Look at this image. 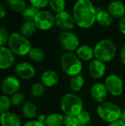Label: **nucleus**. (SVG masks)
<instances>
[{
	"mask_svg": "<svg viewBox=\"0 0 125 126\" xmlns=\"http://www.w3.org/2000/svg\"><path fill=\"white\" fill-rule=\"evenodd\" d=\"M60 64L63 72L71 77L80 75L83 69L81 60L77 55L71 52H67L62 55Z\"/></svg>",
	"mask_w": 125,
	"mask_h": 126,
	"instance_id": "39448f33",
	"label": "nucleus"
},
{
	"mask_svg": "<svg viewBox=\"0 0 125 126\" xmlns=\"http://www.w3.org/2000/svg\"><path fill=\"white\" fill-rule=\"evenodd\" d=\"M33 22L38 29L48 30L55 24V16L49 10H42L38 13Z\"/></svg>",
	"mask_w": 125,
	"mask_h": 126,
	"instance_id": "0eeeda50",
	"label": "nucleus"
},
{
	"mask_svg": "<svg viewBox=\"0 0 125 126\" xmlns=\"http://www.w3.org/2000/svg\"><path fill=\"white\" fill-rule=\"evenodd\" d=\"M116 53L115 44L108 39L99 41L94 49V54L97 60L103 63L109 62L113 59Z\"/></svg>",
	"mask_w": 125,
	"mask_h": 126,
	"instance_id": "20e7f679",
	"label": "nucleus"
},
{
	"mask_svg": "<svg viewBox=\"0 0 125 126\" xmlns=\"http://www.w3.org/2000/svg\"><path fill=\"white\" fill-rule=\"evenodd\" d=\"M29 58L35 62H40L44 58L43 51L38 47H32L28 54Z\"/></svg>",
	"mask_w": 125,
	"mask_h": 126,
	"instance_id": "bb28decb",
	"label": "nucleus"
},
{
	"mask_svg": "<svg viewBox=\"0 0 125 126\" xmlns=\"http://www.w3.org/2000/svg\"><path fill=\"white\" fill-rule=\"evenodd\" d=\"M108 12L113 18H123L125 16V4L119 1H115L108 5Z\"/></svg>",
	"mask_w": 125,
	"mask_h": 126,
	"instance_id": "f3484780",
	"label": "nucleus"
},
{
	"mask_svg": "<svg viewBox=\"0 0 125 126\" xmlns=\"http://www.w3.org/2000/svg\"><path fill=\"white\" fill-rule=\"evenodd\" d=\"M55 24L64 31H68L74 27L75 21L73 16L64 10L55 15Z\"/></svg>",
	"mask_w": 125,
	"mask_h": 126,
	"instance_id": "9d476101",
	"label": "nucleus"
},
{
	"mask_svg": "<svg viewBox=\"0 0 125 126\" xmlns=\"http://www.w3.org/2000/svg\"><path fill=\"white\" fill-rule=\"evenodd\" d=\"M1 126H21L20 117L13 112L7 111L0 115Z\"/></svg>",
	"mask_w": 125,
	"mask_h": 126,
	"instance_id": "dca6fc26",
	"label": "nucleus"
},
{
	"mask_svg": "<svg viewBox=\"0 0 125 126\" xmlns=\"http://www.w3.org/2000/svg\"><path fill=\"white\" fill-rule=\"evenodd\" d=\"M121 111L122 110L116 104L111 102H104L97 107L99 117L110 123L120 120Z\"/></svg>",
	"mask_w": 125,
	"mask_h": 126,
	"instance_id": "423d86ee",
	"label": "nucleus"
},
{
	"mask_svg": "<svg viewBox=\"0 0 125 126\" xmlns=\"http://www.w3.org/2000/svg\"><path fill=\"white\" fill-rule=\"evenodd\" d=\"M108 126H125V123H123L122 120H116L115 122H113V123H110Z\"/></svg>",
	"mask_w": 125,
	"mask_h": 126,
	"instance_id": "4c0bfd02",
	"label": "nucleus"
},
{
	"mask_svg": "<svg viewBox=\"0 0 125 126\" xmlns=\"http://www.w3.org/2000/svg\"><path fill=\"white\" fill-rule=\"evenodd\" d=\"M108 95V90L105 86L101 83H95L91 89V98L97 103H102L105 100Z\"/></svg>",
	"mask_w": 125,
	"mask_h": 126,
	"instance_id": "4468645a",
	"label": "nucleus"
},
{
	"mask_svg": "<svg viewBox=\"0 0 125 126\" xmlns=\"http://www.w3.org/2000/svg\"><path fill=\"white\" fill-rule=\"evenodd\" d=\"M63 126H79V123L76 117L66 115L64 117Z\"/></svg>",
	"mask_w": 125,
	"mask_h": 126,
	"instance_id": "72a5a7b5",
	"label": "nucleus"
},
{
	"mask_svg": "<svg viewBox=\"0 0 125 126\" xmlns=\"http://www.w3.org/2000/svg\"><path fill=\"white\" fill-rule=\"evenodd\" d=\"M5 15H6V9L1 4H0V19L3 18L5 16Z\"/></svg>",
	"mask_w": 125,
	"mask_h": 126,
	"instance_id": "58836bf2",
	"label": "nucleus"
},
{
	"mask_svg": "<svg viewBox=\"0 0 125 126\" xmlns=\"http://www.w3.org/2000/svg\"><path fill=\"white\" fill-rule=\"evenodd\" d=\"M8 45L13 53L18 56H24L29 54L32 48L27 38L18 32H13L10 35Z\"/></svg>",
	"mask_w": 125,
	"mask_h": 126,
	"instance_id": "f03ea898",
	"label": "nucleus"
},
{
	"mask_svg": "<svg viewBox=\"0 0 125 126\" xmlns=\"http://www.w3.org/2000/svg\"><path fill=\"white\" fill-rule=\"evenodd\" d=\"M36 26L33 21H25L21 27V34L27 38L33 35L36 31Z\"/></svg>",
	"mask_w": 125,
	"mask_h": 126,
	"instance_id": "5701e85b",
	"label": "nucleus"
},
{
	"mask_svg": "<svg viewBox=\"0 0 125 126\" xmlns=\"http://www.w3.org/2000/svg\"><path fill=\"white\" fill-rule=\"evenodd\" d=\"M70 87L74 92H79L82 89L84 85V78L82 75H78L73 76L70 79Z\"/></svg>",
	"mask_w": 125,
	"mask_h": 126,
	"instance_id": "393cba45",
	"label": "nucleus"
},
{
	"mask_svg": "<svg viewBox=\"0 0 125 126\" xmlns=\"http://www.w3.org/2000/svg\"><path fill=\"white\" fill-rule=\"evenodd\" d=\"M46 117L45 115H43V114H41V115H40V116L38 117V121H39V122H40V123H41L45 124V123H46Z\"/></svg>",
	"mask_w": 125,
	"mask_h": 126,
	"instance_id": "a19ab883",
	"label": "nucleus"
},
{
	"mask_svg": "<svg viewBox=\"0 0 125 126\" xmlns=\"http://www.w3.org/2000/svg\"><path fill=\"white\" fill-rule=\"evenodd\" d=\"M119 28L121 32L125 35V16L122 18L119 21Z\"/></svg>",
	"mask_w": 125,
	"mask_h": 126,
	"instance_id": "e433bc0d",
	"label": "nucleus"
},
{
	"mask_svg": "<svg viewBox=\"0 0 125 126\" xmlns=\"http://www.w3.org/2000/svg\"><path fill=\"white\" fill-rule=\"evenodd\" d=\"M44 92L45 86L41 83H35L31 87V94L33 97H41L43 94Z\"/></svg>",
	"mask_w": 125,
	"mask_h": 126,
	"instance_id": "7c9ffc66",
	"label": "nucleus"
},
{
	"mask_svg": "<svg viewBox=\"0 0 125 126\" xmlns=\"http://www.w3.org/2000/svg\"><path fill=\"white\" fill-rule=\"evenodd\" d=\"M11 106L10 99L6 95H0V115L9 111Z\"/></svg>",
	"mask_w": 125,
	"mask_h": 126,
	"instance_id": "cd10ccee",
	"label": "nucleus"
},
{
	"mask_svg": "<svg viewBox=\"0 0 125 126\" xmlns=\"http://www.w3.org/2000/svg\"><path fill=\"white\" fill-rule=\"evenodd\" d=\"M73 17L79 27L89 28L94 25L97 19V9L89 0H79L73 7Z\"/></svg>",
	"mask_w": 125,
	"mask_h": 126,
	"instance_id": "f257e3e1",
	"label": "nucleus"
},
{
	"mask_svg": "<svg viewBox=\"0 0 125 126\" xmlns=\"http://www.w3.org/2000/svg\"><path fill=\"white\" fill-rule=\"evenodd\" d=\"M24 126H46V125L40 123L38 120H30L27 122Z\"/></svg>",
	"mask_w": 125,
	"mask_h": 126,
	"instance_id": "c9c22d12",
	"label": "nucleus"
},
{
	"mask_svg": "<svg viewBox=\"0 0 125 126\" xmlns=\"http://www.w3.org/2000/svg\"><path fill=\"white\" fill-rule=\"evenodd\" d=\"M120 58L122 61V63L125 65V45L122 48L121 52H120Z\"/></svg>",
	"mask_w": 125,
	"mask_h": 126,
	"instance_id": "ea45409f",
	"label": "nucleus"
},
{
	"mask_svg": "<svg viewBox=\"0 0 125 126\" xmlns=\"http://www.w3.org/2000/svg\"><path fill=\"white\" fill-rule=\"evenodd\" d=\"M30 4L32 6L39 10L41 8H44L48 4H49V1L48 0H31Z\"/></svg>",
	"mask_w": 125,
	"mask_h": 126,
	"instance_id": "f704fd0d",
	"label": "nucleus"
},
{
	"mask_svg": "<svg viewBox=\"0 0 125 126\" xmlns=\"http://www.w3.org/2000/svg\"><path fill=\"white\" fill-rule=\"evenodd\" d=\"M120 120H122L123 123H125V109L122 110L121 111V115H120Z\"/></svg>",
	"mask_w": 125,
	"mask_h": 126,
	"instance_id": "79ce46f5",
	"label": "nucleus"
},
{
	"mask_svg": "<svg viewBox=\"0 0 125 126\" xmlns=\"http://www.w3.org/2000/svg\"><path fill=\"white\" fill-rule=\"evenodd\" d=\"M79 126H87L91 120V116L89 113L85 110H83L77 117Z\"/></svg>",
	"mask_w": 125,
	"mask_h": 126,
	"instance_id": "c85d7f7f",
	"label": "nucleus"
},
{
	"mask_svg": "<svg viewBox=\"0 0 125 126\" xmlns=\"http://www.w3.org/2000/svg\"><path fill=\"white\" fill-rule=\"evenodd\" d=\"M64 117L60 114H52L46 117V126H61L63 124Z\"/></svg>",
	"mask_w": 125,
	"mask_h": 126,
	"instance_id": "412c9836",
	"label": "nucleus"
},
{
	"mask_svg": "<svg viewBox=\"0 0 125 126\" xmlns=\"http://www.w3.org/2000/svg\"><path fill=\"white\" fill-rule=\"evenodd\" d=\"M105 86L108 92L114 97L120 96L124 89L122 80L116 75H108L105 82Z\"/></svg>",
	"mask_w": 125,
	"mask_h": 126,
	"instance_id": "1a4fd4ad",
	"label": "nucleus"
},
{
	"mask_svg": "<svg viewBox=\"0 0 125 126\" xmlns=\"http://www.w3.org/2000/svg\"><path fill=\"white\" fill-rule=\"evenodd\" d=\"M1 91L4 94L13 95L18 92L20 89V82L15 77L8 76L6 77L1 85Z\"/></svg>",
	"mask_w": 125,
	"mask_h": 126,
	"instance_id": "9b49d317",
	"label": "nucleus"
},
{
	"mask_svg": "<svg viewBox=\"0 0 125 126\" xmlns=\"http://www.w3.org/2000/svg\"><path fill=\"white\" fill-rule=\"evenodd\" d=\"M59 41L63 49L69 52L77 49L79 46L78 38L70 31H62L59 35Z\"/></svg>",
	"mask_w": 125,
	"mask_h": 126,
	"instance_id": "6e6552de",
	"label": "nucleus"
},
{
	"mask_svg": "<svg viewBox=\"0 0 125 126\" xmlns=\"http://www.w3.org/2000/svg\"><path fill=\"white\" fill-rule=\"evenodd\" d=\"M22 112L25 117L32 119L35 117L37 113V108L35 105L31 102H27L24 104L22 108Z\"/></svg>",
	"mask_w": 125,
	"mask_h": 126,
	"instance_id": "b1692460",
	"label": "nucleus"
},
{
	"mask_svg": "<svg viewBox=\"0 0 125 126\" xmlns=\"http://www.w3.org/2000/svg\"><path fill=\"white\" fill-rule=\"evenodd\" d=\"M25 100V96L22 93H15V94L12 95V97L10 99L11 105L14 106H19L24 103Z\"/></svg>",
	"mask_w": 125,
	"mask_h": 126,
	"instance_id": "2f4dec72",
	"label": "nucleus"
},
{
	"mask_svg": "<svg viewBox=\"0 0 125 126\" xmlns=\"http://www.w3.org/2000/svg\"><path fill=\"white\" fill-rule=\"evenodd\" d=\"M96 21L102 27H109L113 22V17L110 14L109 12L99 8L97 10Z\"/></svg>",
	"mask_w": 125,
	"mask_h": 126,
	"instance_id": "a211bd4d",
	"label": "nucleus"
},
{
	"mask_svg": "<svg viewBox=\"0 0 125 126\" xmlns=\"http://www.w3.org/2000/svg\"><path fill=\"white\" fill-rule=\"evenodd\" d=\"M15 72L18 77L23 80H29L35 75V68L29 63H20L15 68Z\"/></svg>",
	"mask_w": 125,
	"mask_h": 126,
	"instance_id": "f8f14e48",
	"label": "nucleus"
},
{
	"mask_svg": "<svg viewBox=\"0 0 125 126\" xmlns=\"http://www.w3.org/2000/svg\"><path fill=\"white\" fill-rule=\"evenodd\" d=\"M77 56L84 61H88L94 56V49H92L89 46L83 45L77 48Z\"/></svg>",
	"mask_w": 125,
	"mask_h": 126,
	"instance_id": "aec40b11",
	"label": "nucleus"
},
{
	"mask_svg": "<svg viewBox=\"0 0 125 126\" xmlns=\"http://www.w3.org/2000/svg\"><path fill=\"white\" fill-rule=\"evenodd\" d=\"M42 83L48 87L55 86L59 81L58 75L52 70H47L44 72L41 75Z\"/></svg>",
	"mask_w": 125,
	"mask_h": 126,
	"instance_id": "6ab92c4d",
	"label": "nucleus"
},
{
	"mask_svg": "<svg viewBox=\"0 0 125 126\" xmlns=\"http://www.w3.org/2000/svg\"></svg>",
	"mask_w": 125,
	"mask_h": 126,
	"instance_id": "37998d69",
	"label": "nucleus"
},
{
	"mask_svg": "<svg viewBox=\"0 0 125 126\" xmlns=\"http://www.w3.org/2000/svg\"><path fill=\"white\" fill-rule=\"evenodd\" d=\"M60 108L66 115L77 117L83 110V104L77 95L66 94L61 98Z\"/></svg>",
	"mask_w": 125,
	"mask_h": 126,
	"instance_id": "7ed1b4c3",
	"label": "nucleus"
},
{
	"mask_svg": "<svg viewBox=\"0 0 125 126\" xmlns=\"http://www.w3.org/2000/svg\"><path fill=\"white\" fill-rule=\"evenodd\" d=\"M106 71L105 63L99 60H94L91 62L88 66L89 75L94 79H99L102 78Z\"/></svg>",
	"mask_w": 125,
	"mask_h": 126,
	"instance_id": "2eb2a0df",
	"label": "nucleus"
},
{
	"mask_svg": "<svg viewBox=\"0 0 125 126\" xmlns=\"http://www.w3.org/2000/svg\"><path fill=\"white\" fill-rule=\"evenodd\" d=\"M15 62V56L10 48L0 47V69H7L10 68Z\"/></svg>",
	"mask_w": 125,
	"mask_h": 126,
	"instance_id": "ddd939ff",
	"label": "nucleus"
},
{
	"mask_svg": "<svg viewBox=\"0 0 125 126\" xmlns=\"http://www.w3.org/2000/svg\"><path fill=\"white\" fill-rule=\"evenodd\" d=\"M10 38L9 32L4 27H0V47H3L8 42Z\"/></svg>",
	"mask_w": 125,
	"mask_h": 126,
	"instance_id": "473e14b6",
	"label": "nucleus"
},
{
	"mask_svg": "<svg viewBox=\"0 0 125 126\" xmlns=\"http://www.w3.org/2000/svg\"><path fill=\"white\" fill-rule=\"evenodd\" d=\"M50 7L57 13L64 11L66 7V2L63 0H51L49 1Z\"/></svg>",
	"mask_w": 125,
	"mask_h": 126,
	"instance_id": "c756f323",
	"label": "nucleus"
},
{
	"mask_svg": "<svg viewBox=\"0 0 125 126\" xmlns=\"http://www.w3.org/2000/svg\"><path fill=\"white\" fill-rule=\"evenodd\" d=\"M9 7L15 12H23V10L27 7L26 2L24 0H7L6 1Z\"/></svg>",
	"mask_w": 125,
	"mask_h": 126,
	"instance_id": "a878e982",
	"label": "nucleus"
},
{
	"mask_svg": "<svg viewBox=\"0 0 125 126\" xmlns=\"http://www.w3.org/2000/svg\"><path fill=\"white\" fill-rule=\"evenodd\" d=\"M39 10L33 6L27 7L21 13L23 18L26 21H34L35 17L39 13Z\"/></svg>",
	"mask_w": 125,
	"mask_h": 126,
	"instance_id": "4be33fe9",
	"label": "nucleus"
}]
</instances>
